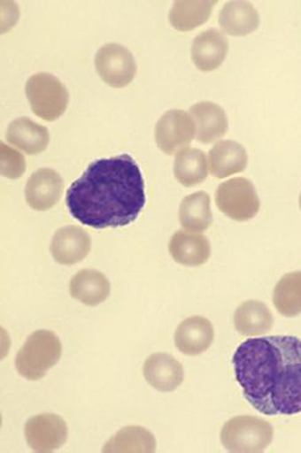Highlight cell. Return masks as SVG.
<instances>
[{
  "instance_id": "cell-1",
  "label": "cell",
  "mask_w": 301,
  "mask_h": 453,
  "mask_svg": "<svg viewBox=\"0 0 301 453\" xmlns=\"http://www.w3.org/2000/svg\"><path fill=\"white\" fill-rule=\"evenodd\" d=\"M233 365L243 397L259 413L301 414V339H247L234 354Z\"/></svg>"
},
{
  "instance_id": "cell-2",
  "label": "cell",
  "mask_w": 301,
  "mask_h": 453,
  "mask_svg": "<svg viewBox=\"0 0 301 453\" xmlns=\"http://www.w3.org/2000/svg\"><path fill=\"white\" fill-rule=\"evenodd\" d=\"M66 203L75 220L95 230L135 223L147 203L141 167L128 154L95 160L69 187Z\"/></svg>"
},
{
  "instance_id": "cell-3",
  "label": "cell",
  "mask_w": 301,
  "mask_h": 453,
  "mask_svg": "<svg viewBox=\"0 0 301 453\" xmlns=\"http://www.w3.org/2000/svg\"><path fill=\"white\" fill-rule=\"evenodd\" d=\"M62 343L53 332L40 329L28 335L15 357L19 375L28 381H39L62 357Z\"/></svg>"
},
{
  "instance_id": "cell-4",
  "label": "cell",
  "mask_w": 301,
  "mask_h": 453,
  "mask_svg": "<svg viewBox=\"0 0 301 453\" xmlns=\"http://www.w3.org/2000/svg\"><path fill=\"white\" fill-rule=\"evenodd\" d=\"M220 441L228 451L262 452L274 441V427L261 418L241 415L224 424Z\"/></svg>"
},
{
  "instance_id": "cell-5",
  "label": "cell",
  "mask_w": 301,
  "mask_h": 453,
  "mask_svg": "<svg viewBox=\"0 0 301 453\" xmlns=\"http://www.w3.org/2000/svg\"><path fill=\"white\" fill-rule=\"evenodd\" d=\"M27 96L31 110L37 117L53 122L65 115L69 104L66 85L50 73H39L28 79Z\"/></svg>"
},
{
  "instance_id": "cell-6",
  "label": "cell",
  "mask_w": 301,
  "mask_h": 453,
  "mask_svg": "<svg viewBox=\"0 0 301 453\" xmlns=\"http://www.w3.org/2000/svg\"><path fill=\"white\" fill-rule=\"evenodd\" d=\"M215 204L221 213L235 221L251 220L261 207L255 186L241 177L225 180L218 187Z\"/></svg>"
},
{
  "instance_id": "cell-7",
  "label": "cell",
  "mask_w": 301,
  "mask_h": 453,
  "mask_svg": "<svg viewBox=\"0 0 301 453\" xmlns=\"http://www.w3.org/2000/svg\"><path fill=\"white\" fill-rule=\"evenodd\" d=\"M95 66L100 78L115 88L131 84L137 73V63L131 50L117 43L104 44L97 50Z\"/></svg>"
},
{
  "instance_id": "cell-8",
  "label": "cell",
  "mask_w": 301,
  "mask_h": 453,
  "mask_svg": "<svg viewBox=\"0 0 301 453\" xmlns=\"http://www.w3.org/2000/svg\"><path fill=\"white\" fill-rule=\"evenodd\" d=\"M195 135V120L185 111H167L155 127V141L166 155L180 153L191 144Z\"/></svg>"
},
{
  "instance_id": "cell-9",
  "label": "cell",
  "mask_w": 301,
  "mask_h": 453,
  "mask_svg": "<svg viewBox=\"0 0 301 453\" xmlns=\"http://www.w3.org/2000/svg\"><path fill=\"white\" fill-rule=\"evenodd\" d=\"M27 445L36 452H50L62 448L68 439V426L62 417L40 414L30 418L25 426Z\"/></svg>"
},
{
  "instance_id": "cell-10",
  "label": "cell",
  "mask_w": 301,
  "mask_h": 453,
  "mask_svg": "<svg viewBox=\"0 0 301 453\" xmlns=\"http://www.w3.org/2000/svg\"><path fill=\"white\" fill-rule=\"evenodd\" d=\"M65 189L62 176L52 169H40L28 179L25 198L34 211H46L60 201Z\"/></svg>"
},
{
  "instance_id": "cell-11",
  "label": "cell",
  "mask_w": 301,
  "mask_h": 453,
  "mask_svg": "<svg viewBox=\"0 0 301 453\" xmlns=\"http://www.w3.org/2000/svg\"><path fill=\"white\" fill-rule=\"evenodd\" d=\"M50 255L59 265H73L84 261L91 251V237L81 227H60L50 242Z\"/></svg>"
},
{
  "instance_id": "cell-12",
  "label": "cell",
  "mask_w": 301,
  "mask_h": 453,
  "mask_svg": "<svg viewBox=\"0 0 301 453\" xmlns=\"http://www.w3.org/2000/svg\"><path fill=\"white\" fill-rule=\"evenodd\" d=\"M213 325L202 316L189 317L175 332L177 349L189 357H197L205 353L213 344Z\"/></svg>"
},
{
  "instance_id": "cell-13",
  "label": "cell",
  "mask_w": 301,
  "mask_h": 453,
  "mask_svg": "<svg viewBox=\"0 0 301 453\" xmlns=\"http://www.w3.org/2000/svg\"><path fill=\"white\" fill-rule=\"evenodd\" d=\"M229 50V41L221 31L208 28L196 37L192 43L193 63L202 72H213L220 68Z\"/></svg>"
},
{
  "instance_id": "cell-14",
  "label": "cell",
  "mask_w": 301,
  "mask_h": 453,
  "mask_svg": "<svg viewBox=\"0 0 301 453\" xmlns=\"http://www.w3.org/2000/svg\"><path fill=\"white\" fill-rule=\"evenodd\" d=\"M143 373L149 385L160 392L175 391L185 379L180 361L165 353L150 355L145 360Z\"/></svg>"
},
{
  "instance_id": "cell-15",
  "label": "cell",
  "mask_w": 301,
  "mask_h": 453,
  "mask_svg": "<svg viewBox=\"0 0 301 453\" xmlns=\"http://www.w3.org/2000/svg\"><path fill=\"white\" fill-rule=\"evenodd\" d=\"M189 112L195 120L197 141L202 144H211L227 134L229 122L227 113L220 104L205 101L193 104Z\"/></svg>"
},
{
  "instance_id": "cell-16",
  "label": "cell",
  "mask_w": 301,
  "mask_h": 453,
  "mask_svg": "<svg viewBox=\"0 0 301 453\" xmlns=\"http://www.w3.org/2000/svg\"><path fill=\"white\" fill-rule=\"evenodd\" d=\"M169 251L174 261L179 265L199 267L208 262L212 249L207 237L180 230L171 237Z\"/></svg>"
},
{
  "instance_id": "cell-17",
  "label": "cell",
  "mask_w": 301,
  "mask_h": 453,
  "mask_svg": "<svg viewBox=\"0 0 301 453\" xmlns=\"http://www.w3.org/2000/svg\"><path fill=\"white\" fill-rule=\"evenodd\" d=\"M249 163L246 149L237 142L221 141L211 149L208 154V169L217 179L243 173Z\"/></svg>"
},
{
  "instance_id": "cell-18",
  "label": "cell",
  "mask_w": 301,
  "mask_h": 453,
  "mask_svg": "<svg viewBox=\"0 0 301 453\" xmlns=\"http://www.w3.org/2000/svg\"><path fill=\"white\" fill-rule=\"evenodd\" d=\"M6 141L27 155H37L49 147L50 133L46 127L27 117H20L9 125Z\"/></svg>"
},
{
  "instance_id": "cell-19",
  "label": "cell",
  "mask_w": 301,
  "mask_h": 453,
  "mask_svg": "<svg viewBox=\"0 0 301 453\" xmlns=\"http://www.w3.org/2000/svg\"><path fill=\"white\" fill-rule=\"evenodd\" d=\"M69 291L73 299L85 306H97L109 299L111 284L101 272L82 269L72 278Z\"/></svg>"
},
{
  "instance_id": "cell-20",
  "label": "cell",
  "mask_w": 301,
  "mask_h": 453,
  "mask_svg": "<svg viewBox=\"0 0 301 453\" xmlns=\"http://www.w3.org/2000/svg\"><path fill=\"white\" fill-rule=\"evenodd\" d=\"M274 315L261 301H245L234 313V326L243 337L267 334L274 328Z\"/></svg>"
},
{
  "instance_id": "cell-21",
  "label": "cell",
  "mask_w": 301,
  "mask_h": 453,
  "mask_svg": "<svg viewBox=\"0 0 301 453\" xmlns=\"http://www.w3.org/2000/svg\"><path fill=\"white\" fill-rule=\"evenodd\" d=\"M220 27L230 36H246L258 30L259 14L249 2H229L220 12Z\"/></svg>"
},
{
  "instance_id": "cell-22",
  "label": "cell",
  "mask_w": 301,
  "mask_h": 453,
  "mask_svg": "<svg viewBox=\"0 0 301 453\" xmlns=\"http://www.w3.org/2000/svg\"><path fill=\"white\" fill-rule=\"evenodd\" d=\"M179 220L181 226L189 233L207 231L213 223L211 197L208 193L196 192L183 198L180 204Z\"/></svg>"
},
{
  "instance_id": "cell-23",
  "label": "cell",
  "mask_w": 301,
  "mask_h": 453,
  "mask_svg": "<svg viewBox=\"0 0 301 453\" xmlns=\"http://www.w3.org/2000/svg\"><path fill=\"white\" fill-rule=\"evenodd\" d=\"M174 173L182 186L201 185L208 176L207 157L199 149H183L176 154Z\"/></svg>"
},
{
  "instance_id": "cell-24",
  "label": "cell",
  "mask_w": 301,
  "mask_h": 453,
  "mask_svg": "<svg viewBox=\"0 0 301 453\" xmlns=\"http://www.w3.org/2000/svg\"><path fill=\"white\" fill-rule=\"evenodd\" d=\"M215 4L217 2H176L169 14L171 27L189 33L208 21Z\"/></svg>"
},
{
  "instance_id": "cell-25",
  "label": "cell",
  "mask_w": 301,
  "mask_h": 453,
  "mask_svg": "<svg viewBox=\"0 0 301 453\" xmlns=\"http://www.w3.org/2000/svg\"><path fill=\"white\" fill-rule=\"evenodd\" d=\"M157 440L153 434L142 426H127L111 437L104 452H154Z\"/></svg>"
},
{
  "instance_id": "cell-26",
  "label": "cell",
  "mask_w": 301,
  "mask_h": 453,
  "mask_svg": "<svg viewBox=\"0 0 301 453\" xmlns=\"http://www.w3.org/2000/svg\"><path fill=\"white\" fill-rule=\"evenodd\" d=\"M274 305L282 316L297 317L301 313V271L285 274L275 285Z\"/></svg>"
},
{
  "instance_id": "cell-27",
  "label": "cell",
  "mask_w": 301,
  "mask_h": 453,
  "mask_svg": "<svg viewBox=\"0 0 301 453\" xmlns=\"http://www.w3.org/2000/svg\"><path fill=\"white\" fill-rule=\"evenodd\" d=\"M27 170L24 155L14 150L4 142L0 144V171L6 179L18 180Z\"/></svg>"
},
{
  "instance_id": "cell-28",
  "label": "cell",
  "mask_w": 301,
  "mask_h": 453,
  "mask_svg": "<svg viewBox=\"0 0 301 453\" xmlns=\"http://www.w3.org/2000/svg\"><path fill=\"white\" fill-rule=\"evenodd\" d=\"M299 205H300V209H301V195H300V198H299Z\"/></svg>"
}]
</instances>
